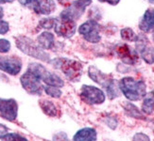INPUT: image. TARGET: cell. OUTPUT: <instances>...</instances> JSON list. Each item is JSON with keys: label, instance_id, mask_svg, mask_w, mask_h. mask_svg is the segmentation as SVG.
<instances>
[{"label": "cell", "instance_id": "1", "mask_svg": "<svg viewBox=\"0 0 154 141\" xmlns=\"http://www.w3.org/2000/svg\"><path fill=\"white\" fill-rule=\"evenodd\" d=\"M119 89L125 97L131 101L141 100L146 96V88L144 81H136L132 77H125L120 80Z\"/></svg>", "mask_w": 154, "mask_h": 141}, {"label": "cell", "instance_id": "2", "mask_svg": "<svg viewBox=\"0 0 154 141\" xmlns=\"http://www.w3.org/2000/svg\"><path fill=\"white\" fill-rule=\"evenodd\" d=\"M16 46L23 53L26 54L30 57L41 59L43 61H49V56L48 53H45L41 46H38L32 40L21 36L16 39Z\"/></svg>", "mask_w": 154, "mask_h": 141}, {"label": "cell", "instance_id": "3", "mask_svg": "<svg viewBox=\"0 0 154 141\" xmlns=\"http://www.w3.org/2000/svg\"><path fill=\"white\" fill-rule=\"evenodd\" d=\"M88 75L93 81H95L96 83L104 87L107 90V93H108L110 99H113L119 95L118 90H117L116 84H115V81L112 80L107 75L100 72L97 68H96L95 66L90 67L89 71H88Z\"/></svg>", "mask_w": 154, "mask_h": 141}, {"label": "cell", "instance_id": "4", "mask_svg": "<svg viewBox=\"0 0 154 141\" xmlns=\"http://www.w3.org/2000/svg\"><path fill=\"white\" fill-rule=\"evenodd\" d=\"M55 66L64 73V75L71 81H78L82 73V65L75 60L67 58H60L52 61Z\"/></svg>", "mask_w": 154, "mask_h": 141}, {"label": "cell", "instance_id": "5", "mask_svg": "<svg viewBox=\"0 0 154 141\" xmlns=\"http://www.w3.org/2000/svg\"><path fill=\"white\" fill-rule=\"evenodd\" d=\"M28 70L33 72L35 75H37L40 77V79L43 80L46 85L58 87V88H62V87H63V85H64L61 77L55 75V73L51 72L50 71H48L46 68H45L44 66L40 65V64L31 63L29 66Z\"/></svg>", "mask_w": 154, "mask_h": 141}, {"label": "cell", "instance_id": "6", "mask_svg": "<svg viewBox=\"0 0 154 141\" xmlns=\"http://www.w3.org/2000/svg\"><path fill=\"white\" fill-rule=\"evenodd\" d=\"M20 81H21L23 88L29 93L37 94V95L42 94L44 87L41 83V79L33 72L28 70L26 72L21 76Z\"/></svg>", "mask_w": 154, "mask_h": 141}, {"label": "cell", "instance_id": "7", "mask_svg": "<svg viewBox=\"0 0 154 141\" xmlns=\"http://www.w3.org/2000/svg\"><path fill=\"white\" fill-rule=\"evenodd\" d=\"M99 30L100 25L94 20L83 23L79 28V34L82 35L87 42L92 43H97L101 40V37L99 35Z\"/></svg>", "mask_w": 154, "mask_h": 141}, {"label": "cell", "instance_id": "8", "mask_svg": "<svg viewBox=\"0 0 154 141\" xmlns=\"http://www.w3.org/2000/svg\"><path fill=\"white\" fill-rule=\"evenodd\" d=\"M80 96L86 103L90 104H99L105 101L104 92L96 87L83 85L80 91Z\"/></svg>", "mask_w": 154, "mask_h": 141}, {"label": "cell", "instance_id": "9", "mask_svg": "<svg viewBox=\"0 0 154 141\" xmlns=\"http://www.w3.org/2000/svg\"><path fill=\"white\" fill-rule=\"evenodd\" d=\"M136 49L140 53L142 58L146 63L154 62V48L149 44L148 38L144 35H139L136 39Z\"/></svg>", "mask_w": 154, "mask_h": 141}, {"label": "cell", "instance_id": "10", "mask_svg": "<svg viewBox=\"0 0 154 141\" xmlns=\"http://www.w3.org/2000/svg\"><path fill=\"white\" fill-rule=\"evenodd\" d=\"M92 2V0H77L71 6H69L61 14L63 18H69L72 20H77L82 15L86 8Z\"/></svg>", "mask_w": 154, "mask_h": 141}, {"label": "cell", "instance_id": "11", "mask_svg": "<svg viewBox=\"0 0 154 141\" xmlns=\"http://www.w3.org/2000/svg\"><path fill=\"white\" fill-rule=\"evenodd\" d=\"M54 28L55 32L59 36L63 38H70L75 34L77 25L75 23V20L61 17L59 21L57 20Z\"/></svg>", "mask_w": 154, "mask_h": 141}, {"label": "cell", "instance_id": "12", "mask_svg": "<svg viewBox=\"0 0 154 141\" xmlns=\"http://www.w3.org/2000/svg\"><path fill=\"white\" fill-rule=\"evenodd\" d=\"M22 69V62L16 57L0 56V70L11 75H16Z\"/></svg>", "mask_w": 154, "mask_h": 141}, {"label": "cell", "instance_id": "13", "mask_svg": "<svg viewBox=\"0 0 154 141\" xmlns=\"http://www.w3.org/2000/svg\"><path fill=\"white\" fill-rule=\"evenodd\" d=\"M18 105L13 99H0V114L6 119L13 122L17 118Z\"/></svg>", "mask_w": 154, "mask_h": 141}, {"label": "cell", "instance_id": "14", "mask_svg": "<svg viewBox=\"0 0 154 141\" xmlns=\"http://www.w3.org/2000/svg\"><path fill=\"white\" fill-rule=\"evenodd\" d=\"M116 55L118 56V57L126 64L133 65L134 63H136L137 59H138L136 51L132 50L131 47L127 44L117 45L116 48Z\"/></svg>", "mask_w": 154, "mask_h": 141}, {"label": "cell", "instance_id": "15", "mask_svg": "<svg viewBox=\"0 0 154 141\" xmlns=\"http://www.w3.org/2000/svg\"><path fill=\"white\" fill-rule=\"evenodd\" d=\"M139 28L144 32H149L154 28V9L150 8L146 10L140 21Z\"/></svg>", "mask_w": 154, "mask_h": 141}, {"label": "cell", "instance_id": "16", "mask_svg": "<svg viewBox=\"0 0 154 141\" xmlns=\"http://www.w3.org/2000/svg\"><path fill=\"white\" fill-rule=\"evenodd\" d=\"M74 140H90L94 141L97 139V132L93 128H83L79 130L73 137Z\"/></svg>", "mask_w": 154, "mask_h": 141}, {"label": "cell", "instance_id": "17", "mask_svg": "<svg viewBox=\"0 0 154 141\" xmlns=\"http://www.w3.org/2000/svg\"><path fill=\"white\" fill-rule=\"evenodd\" d=\"M39 45L44 49H51L54 45V36L50 32H43L37 38Z\"/></svg>", "mask_w": 154, "mask_h": 141}, {"label": "cell", "instance_id": "18", "mask_svg": "<svg viewBox=\"0 0 154 141\" xmlns=\"http://www.w3.org/2000/svg\"><path fill=\"white\" fill-rule=\"evenodd\" d=\"M56 9V4L53 0H39V13L50 14Z\"/></svg>", "mask_w": 154, "mask_h": 141}, {"label": "cell", "instance_id": "19", "mask_svg": "<svg viewBox=\"0 0 154 141\" xmlns=\"http://www.w3.org/2000/svg\"><path fill=\"white\" fill-rule=\"evenodd\" d=\"M40 106L43 109V111L48 116L50 117H56L58 115V109L56 105L50 101L43 100L40 102Z\"/></svg>", "mask_w": 154, "mask_h": 141}, {"label": "cell", "instance_id": "20", "mask_svg": "<svg viewBox=\"0 0 154 141\" xmlns=\"http://www.w3.org/2000/svg\"><path fill=\"white\" fill-rule=\"evenodd\" d=\"M120 34H121V37L123 40L125 41H129V42H135L136 39H137V35L134 33L131 28H123L120 32Z\"/></svg>", "mask_w": 154, "mask_h": 141}, {"label": "cell", "instance_id": "21", "mask_svg": "<svg viewBox=\"0 0 154 141\" xmlns=\"http://www.w3.org/2000/svg\"><path fill=\"white\" fill-rule=\"evenodd\" d=\"M45 91L46 92V94L53 98H60L62 95V91L58 87H54V86H49L48 85L46 87L44 88Z\"/></svg>", "mask_w": 154, "mask_h": 141}, {"label": "cell", "instance_id": "22", "mask_svg": "<svg viewBox=\"0 0 154 141\" xmlns=\"http://www.w3.org/2000/svg\"><path fill=\"white\" fill-rule=\"evenodd\" d=\"M19 3L39 13V0H18Z\"/></svg>", "mask_w": 154, "mask_h": 141}, {"label": "cell", "instance_id": "23", "mask_svg": "<svg viewBox=\"0 0 154 141\" xmlns=\"http://www.w3.org/2000/svg\"><path fill=\"white\" fill-rule=\"evenodd\" d=\"M142 108L145 113L151 114L154 111V97H149L145 99Z\"/></svg>", "mask_w": 154, "mask_h": 141}, {"label": "cell", "instance_id": "24", "mask_svg": "<svg viewBox=\"0 0 154 141\" xmlns=\"http://www.w3.org/2000/svg\"><path fill=\"white\" fill-rule=\"evenodd\" d=\"M125 109H126L127 112H128L129 115L133 117V118H137V119H143L144 118L143 115L141 114V112L138 110L137 107H135L134 105L131 104H127L126 107H125Z\"/></svg>", "mask_w": 154, "mask_h": 141}, {"label": "cell", "instance_id": "25", "mask_svg": "<svg viewBox=\"0 0 154 141\" xmlns=\"http://www.w3.org/2000/svg\"><path fill=\"white\" fill-rule=\"evenodd\" d=\"M57 20L55 18H45V19H42L39 23V25L41 26L42 28L45 29H50L52 28H54L56 25Z\"/></svg>", "mask_w": 154, "mask_h": 141}, {"label": "cell", "instance_id": "26", "mask_svg": "<svg viewBox=\"0 0 154 141\" xmlns=\"http://www.w3.org/2000/svg\"><path fill=\"white\" fill-rule=\"evenodd\" d=\"M11 49V43L8 40L0 39V53H7Z\"/></svg>", "mask_w": 154, "mask_h": 141}, {"label": "cell", "instance_id": "27", "mask_svg": "<svg viewBox=\"0 0 154 141\" xmlns=\"http://www.w3.org/2000/svg\"><path fill=\"white\" fill-rule=\"evenodd\" d=\"M1 139H5V140H26L25 137L17 135V134H14V133H12V134L7 133L5 136L2 137Z\"/></svg>", "mask_w": 154, "mask_h": 141}, {"label": "cell", "instance_id": "28", "mask_svg": "<svg viewBox=\"0 0 154 141\" xmlns=\"http://www.w3.org/2000/svg\"><path fill=\"white\" fill-rule=\"evenodd\" d=\"M9 28H9L8 22L1 20V21H0V34H6V33L9 31Z\"/></svg>", "mask_w": 154, "mask_h": 141}, {"label": "cell", "instance_id": "29", "mask_svg": "<svg viewBox=\"0 0 154 141\" xmlns=\"http://www.w3.org/2000/svg\"><path fill=\"white\" fill-rule=\"evenodd\" d=\"M133 139L134 140H149V137L148 136L144 135L142 133H138L133 137Z\"/></svg>", "mask_w": 154, "mask_h": 141}, {"label": "cell", "instance_id": "30", "mask_svg": "<svg viewBox=\"0 0 154 141\" xmlns=\"http://www.w3.org/2000/svg\"><path fill=\"white\" fill-rule=\"evenodd\" d=\"M8 133V128L3 124H0V138H2L3 136H5Z\"/></svg>", "mask_w": 154, "mask_h": 141}, {"label": "cell", "instance_id": "31", "mask_svg": "<svg viewBox=\"0 0 154 141\" xmlns=\"http://www.w3.org/2000/svg\"><path fill=\"white\" fill-rule=\"evenodd\" d=\"M100 2H103V3H109L110 5H112V6H116L119 3L120 0H98Z\"/></svg>", "mask_w": 154, "mask_h": 141}, {"label": "cell", "instance_id": "32", "mask_svg": "<svg viewBox=\"0 0 154 141\" xmlns=\"http://www.w3.org/2000/svg\"><path fill=\"white\" fill-rule=\"evenodd\" d=\"M3 15H4V10L2 7L0 6V21H1V19L3 18Z\"/></svg>", "mask_w": 154, "mask_h": 141}, {"label": "cell", "instance_id": "33", "mask_svg": "<svg viewBox=\"0 0 154 141\" xmlns=\"http://www.w3.org/2000/svg\"><path fill=\"white\" fill-rule=\"evenodd\" d=\"M14 0H0V4H3V3H11L13 2Z\"/></svg>", "mask_w": 154, "mask_h": 141}, {"label": "cell", "instance_id": "34", "mask_svg": "<svg viewBox=\"0 0 154 141\" xmlns=\"http://www.w3.org/2000/svg\"><path fill=\"white\" fill-rule=\"evenodd\" d=\"M149 2L151 3V4H154V0H149Z\"/></svg>", "mask_w": 154, "mask_h": 141}, {"label": "cell", "instance_id": "35", "mask_svg": "<svg viewBox=\"0 0 154 141\" xmlns=\"http://www.w3.org/2000/svg\"><path fill=\"white\" fill-rule=\"evenodd\" d=\"M153 41H154V32H153Z\"/></svg>", "mask_w": 154, "mask_h": 141}]
</instances>
